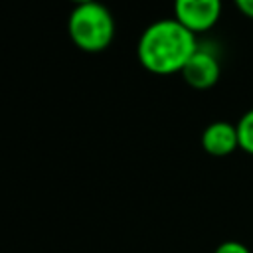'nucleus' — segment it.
I'll return each instance as SVG.
<instances>
[{
	"mask_svg": "<svg viewBox=\"0 0 253 253\" xmlns=\"http://www.w3.org/2000/svg\"><path fill=\"white\" fill-rule=\"evenodd\" d=\"M196 34L176 18H162L144 28L136 43L140 65L154 75L182 73L188 59L198 49Z\"/></svg>",
	"mask_w": 253,
	"mask_h": 253,
	"instance_id": "f257e3e1",
	"label": "nucleus"
},
{
	"mask_svg": "<svg viewBox=\"0 0 253 253\" xmlns=\"http://www.w3.org/2000/svg\"><path fill=\"white\" fill-rule=\"evenodd\" d=\"M71 42L83 51H103L115 38V18L111 10L99 0L79 4L71 10L67 20Z\"/></svg>",
	"mask_w": 253,
	"mask_h": 253,
	"instance_id": "f03ea898",
	"label": "nucleus"
},
{
	"mask_svg": "<svg viewBox=\"0 0 253 253\" xmlns=\"http://www.w3.org/2000/svg\"><path fill=\"white\" fill-rule=\"evenodd\" d=\"M221 16V0H174V18L194 34L211 30Z\"/></svg>",
	"mask_w": 253,
	"mask_h": 253,
	"instance_id": "7ed1b4c3",
	"label": "nucleus"
},
{
	"mask_svg": "<svg viewBox=\"0 0 253 253\" xmlns=\"http://www.w3.org/2000/svg\"><path fill=\"white\" fill-rule=\"evenodd\" d=\"M219 73H221V65L217 59V53L206 45H198V49L182 69L184 81L190 87L200 91L213 87L219 79Z\"/></svg>",
	"mask_w": 253,
	"mask_h": 253,
	"instance_id": "20e7f679",
	"label": "nucleus"
},
{
	"mask_svg": "<svg viewBox=\"0 0 253 253\" xmlns=\"http://www.w3.org/2000/svg\"><path fill=\"white\" fill-rule=\"evenodd\" d=\"M202 148L211 156H227L239 148L237 126L227 121H215L202 132Z\"/></svg>",
	"mask_w": 253,
	"mask_h": 253,
	"instance_id": "39448f33",
	"label": "nucleus"
},
{
	"mask_svg": "<svg viewBox=\"0 0 253 253\" xmlns=\"http://www.w3.org/2000/svg\"><path fill=\"white\" fill-rule=\"evenodd\" d=\"M235 126L239 136V148L245 150L247 154H253V109L245 111Z\"/></svg>",
	"mask_w": 253,
	"mask_h": 253,
	"instance_id": "423d86ee",
	"label": "nucleus"
},
{
	"mask_svg": "<svg viewBox=\"0 0 253 253\" xmlns=\"http://www.w3.org/2000/svg\"><path fill=\"white\" fill-rule=\"evenodd\" d=\"M213 253H251V251H249V247H247L245 243L229 239V241L219 243V245L215 247V251H213Z\"/></svg>",
	"mask_w": 253,
	"mask_h": 253,
	"instance_id": "0eeeda50",
	"label": "nucleus"
},
{
	"mask_svg": "<svg viewBox=\"0 0 253 253\" xmlns=\"http://www.w3.org/2000/svg\"><path fill=\"white\" fill-rule=\"evenodd\" d=\"M233 2L241 14H245L247 18H253V0H233Z\"/></svg>",
	"mask_w": 253,
	"mask_h": 253,
	"instance_id": "6e6552de",
	"label": "nucleus"
},
{
	"mask_svg": "<svg viewBox=\"0 0 253 253\" xmlns=\"http://www.w3.org/2000/svg\"><path fill=\"white\" fill-rule=\"evenodd\" d=\"M75 6H79V4H89V2H95V0H71Z\"/></svg>",
	"mask_w": 253,
	"mask_h": 253,
	"instance_id": "1a4fd4ad",
	"label": "nucleus"
}]
</instances>
